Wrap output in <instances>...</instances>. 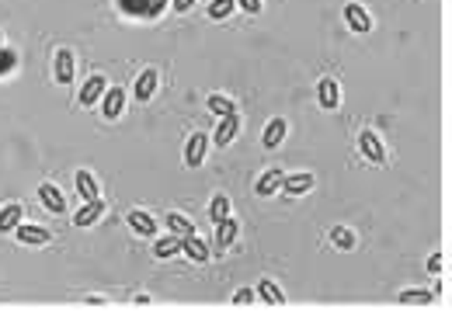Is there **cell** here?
I'll use <instances>...</instances> for the list:
<instances>
[{
  "instance_id": "obj_1",
  "label": "cell",
  "mask_w": 452,
  "mask_h": 316,
  "mask_svg": "<svg viewBox=\"0 0 452 316\" xmlns=\"http://www.w3.org/2000/svg\"><path fill=\"white\" fill-rule=\"evenodd\" d=\"M359 149L369 156L372 164H386V146L379 143V136H376L372 129H362V132H359Z\"/></svg>"
},
{
  "instance_id": "obj_2",
  "label": "cell",
  "mask_w": 452,
  "mask_h": 316,
  "mask_svg": "<svg viewBox=\"0 0 452 316\" xmlns=\"http://www.w3.org/2000/svg\"><path fill=\"white\" fill-rule=\"evenodd\" d=\"M122 108H126V90H122V87H108V90L101 94V112H104V119H119Z\"/></svg>"
},
{
  "instance_id": "obj_3",
  "label": "cell",
  "mask_w": 452,
  "mask_h": 316,
  "mask_svg": "<svg viewBox=\"0 0 452 316\" xmlns=\"http://www.w3.org/2000/svg\"><path fill=\"white\" fill-rule=\"evenodd\" d=\"M205 149H209V136L205 132H192V139L185 143V164L188 167H199L205 160Z\"/></svg>"
},
{
  "instance_id": "obj_4",
  "label": "cell",
  "mask_w": 452,
  "mask_h": 316,
  "mask_svg": "<svg viewBox=\"0 0 452 316\" xmlns=\"http://www.w3.org/2000/svg\"><path fill=\"white\" fill-rule=\"evenodd\" d=\"M345 21H348V28H352L355 35H369V32H372V18L365 14L362 4H345Z\"/></svg>"
},
{
  "instance_id": "obj_5",
  "label": "cell",
  "mask_w": 452,
  "mask_h": 316,
  "mask_svg": "<svg viewBox=\"0 0 452 316\" xmlns=\"http://www.w3.org/2000/svg\"><path fill=\"white\" fill-rule=\"evenodd\" d=\"M317 101H320V108L334 112L337 104H341V87H337V80L324 77V80H320V87H317Z\"/></svg>"
},
{
  "instance_id": "obj_6",
  "label": "cell",
  "mask_w": 452,
  "mask_h": 316,
  "mask_svg": "<svg viewBox=\"0 0 452 316\" xmlns=\"http://www.w3.org/2000/svg\"><path fill=\"white\" fill-rule=\"evenodd\" d=\"M38 202L49 208V212H67V198H63V191L56 188V184H38Z\"/></svg>"
},
{
  "instance_id": "obj_7",
  "label": "cell",
  "mask_w": 452,
  "mask_h": 316,
  "mask_svg": "<svg viewBox=\"0 0 452 316\" xmlns=\"http://www.w3.org/2000/svg\"><path fill=\"white\" fill-rule=\"evenodd\" d=\"M101 212H104V202H84L80 208H77V212H74V226L77 230H84V226H94L98 219H101Z\"/></svg>"
},
{
  "instance_id": "obj_8",
  "label": "cell",
  "mask_w": 452,
  "mask_h": 316,
  "mask_svg": "<svg viewBox=\"0 0 452 316\" xmlns=\"http://www.w3.org/2000/svg\"><path fill=\"white\" fill-rule=\"evenodd\" d=\"M237 129H240V119H237V115H223V119H219V125H216L212 143H216V146H230V143H234V136H237Z\"/></svg>"
},
{
  "instance_id": "obj_9",
  "label": "cell",
  "mask_w": 452,
  "mask_h": 316,
  "mask_svg": "<svg viewBox=\"0 0 452 316\" xmlns=\"http://www.w3.org/2000/svg\"><path fill=\"white\" fill-rule=\"evenodd\" d=\"M21 219H25V208L18 202L4 205V208H0V233H14L21 226Z\"/></svg>"
},
{
  "instance_id": "obj_10",
  "label": "cell",
  "mask_w": 452,
  "mask_h": 316,
  "mask_svg": "<svg viewBox=\"0 0 452 316\" xmlns=\"http://www.w3.org/2000/svg\"><path fill=\"white\" fill-rule=\"evenodd\" d=\"M237 233H240L237 219H230V216L219 219V223H216V250H226V247H230V243L237 240Z\"/></svg>"
},
{
  "instance_id": "obj_11",
  "label": "cell",
  "mask_w": 452,
  "mask_h": 316,
  "mask_svg": "<svg viewBox=\"0 0 452 316\" xmlns=\"http://www.w3.org/2000/svg\"><path fill=\"white\" fill-rule=\"evenodd\" d=\"M126 223H129L139 236H153V233H157V219H153L150 212H143V208H133V212L126 216Z\"/></svg>"
},
{
  "instance_id": "obj_12",
  "label": "cell",
  "mask_w": 452,
  "mask_h": 316,
  "mask_svg": "<svg viewBox=\"0 0 452 316\" xmlns=\"http://www.w3.org/2000/svg\"><path fill=\"white\" fill-rule=\"evenodd\" d=\"M181 254H188L192 260L205 265V260H209V243H205V240H199L195 233H188V236H181Z\"/></svg>"
},
{
  "instance_id": "obj_13",
  "label": "cell",
  "mask_w": 452,
  "mask_h": 316,
  "mask_svg": "<svg viewBox=\"0 0 452 316\" xmlns=\"http://www.w3.org/2000/svg\"><path fill=\"white\" fill-rule=\"evenodd\" d=\"M108 90V80L101 77V73H94V77H87V84L80 87V104H94V101H101V94Z\"/></svg>"
},
{
  "instance_id": "obj_14",
  "label": "cell",
  "mask_w": 452,
  "mask_h": 316,
  "mask_svg": "<svg viewBox=\"0 0 452 316\" xmlns=\"http://www.w3.org/2000/svg\"><path fill=\"white\" fill-rule=\"evenodd\" d=\"M282 188H286V195H306L313 188V174H282Z\"/></svg>"
},
{
  "instance_id": "obj_15",
  "label": "cell",
  "mask_w": 452,
  "mask_h": 316,
  "mask_svg": "<svg viewBox=\"0 0 452 316\" xmlns=\"http://www.w3.org/2000/svg\"><path fill=\"white\" fill-rule=\"evenodd\" d=\"M282 139H286V119H271V122L264 125V132H261V146H264V149H275Z\"/></svg>"
},
{
  "instance_id": "obj_16",
  "label": "cell",
  "mask_w": 452,
  "mask_h": 316,
  "mask_svg": "<svg viewBox=\"0 0 452 316\" xmlns=\"http://www.w3.org/2000/svg\"><path fill=\"white\" fill-rule=\"evenodd\" d=\"M56 80H60V84H74V52L70 49L56 52Z\"/></svg>"
},
{
  "instance_id": "obj_17",
  "label": "cell",
  "mask_w": 452,
  "mask_h": 316,
  "mask_svg": "<svg viewBox=\"0 0 452 316\" xmlns=\"http://www.w3.org/2000/svg\"><path fill=\"white\" fill-rule=\"evenodd\" d=\"M278 188H282V171H275V167H271V171H264V174L258 178V184H254V191H258L261 198L275 195Z\"/></svg>"
},
{
  "instance_id": "obj_18",
  "label": "cell",
  "mask_w": 452,
  "mask_h": 316,
  "mask_svg": "<svg viewBox=\"0 0 452 316\" xmlns=\"http://www.w3.org/2000/svg\"><path fill=\"white\" fill-rule=\"evenodd\" d=\"M14 236H18L21 243H49V240H52V233H49L45 226H25V223L14 230Z\"/></svg>"
},
{
  "instance_id": "obj_19",
  "label": "cell",
  "mask_w": 452,
  "mask_h": 316,
  "mask_svg": "<svg viewBox=\"0 0 452 316\" xmlns=\"http://www.w3.org/2000/svg\"><path fill=\"white\" fill-rule=\"evenodd\" d=\"M157 90V70H143L136 80V101H150Z\"/></svg>"
},
{
  "instance_id": "obj_20",
  "label": "cell",
  "mask_w": 452,
  "mask_h": 316,
  "mask_svg": "<svg viewBox=\"0 0 452 316\" xmlns=\"http://www.w3.org/2000/svg\"><path fill=\"white\" fill-rule=\"evenodd\" d=\"M77 191H80L84 202H94V198H98V181H94L91 171H77Z\"/></svg>"
},
{
  "instance_id": "obj_21",
  "label": "cell",
  "mask_w": 452,
  "mask_h": 316,
  "mask_svg": "<svg viewBox=\"0 0 452 316\" xmlns=\"http://www.w3.org/2000/svg\"><path fill=\"white\" fill-rule=\"evenodd\" d=\"M258 289H261V299H264L268 306H282V302H286V295H282V289H278L271 278H261Z\"/></svg>"
},
{
  "instance_id": "obj_22",
  "label": "cell",
  "mask_w": 452,
  "mask_h": 316,
  "mask_svg": "<svg viewBox=\"0 0 452 316\" xmlns=\"http://www.w3.org/2000/svg\"><path fill=\"white\" fill-rule=\"evenodd\" d=\"M163 223H167V230H171L174 236H188V233H195V226H192L181 212H167V219H163Z\"/></svg>"
},
{
  "instance_id": "obj_23",
  "label": "cell",
  "mask_w": 452,
  "mask_h": 316,
  "mask_svg": "<svg viewBox=\"0 0 452 316\" xmlns=\"http://www.w3.org/2000/svg\"><path fill=\"white\" fill-rule=\"evenodd\" d=\"M209 112L219 115V119H223V115H237V104H234L230 97H223V94H212V97H209Z\"/></svg>"
},
{
  "instance_id": "obj_24",
  "label": "cell",
  "mask_w": 452,
  "mask_h": 316,
  "mask_svg": "<svg viewBox=\"0 0 452 316\" xmlns=\"http://www.w3.org/2000/svg\"><path fill=\"white\" fill-rule=\"evenodd\" d=\"M174 254H181V236H167L153 243V257H174Z\"/></svg>"
},
{
  "instance_id": "obj_25",
  "label": "cell",
  "mask_w": 452,
  "mask_h": 316,
  "mask_svg": "<svg viewBox=\"0 0 452 316\" xmlns=\"http://www.w3.org/2000/svg\"><path fill=\"white\" fill-rule=\"evenodd\" d=\"M226 216H230V198H226V195H216V198L209 202V219L219 223V219H226Z\"/></svg>"
},
{
  "instance_id": "obj_26",
  "label": "cell",
  "mask_w": 452,
  "mask_h": 316,
  "mask_svg": "<svg viewBox=\"0 0 452 316\" xmlns=\"http://www.w3.org/2000/svg\"><path fill=\"white\" fill-rule=\"evenodd\" d=\"M330 240L341 247V250H352V247H355V233H352L348 226H334V230H330Z\"/></svg>"
},
{
  "instance_id": "obj_27",
  "label": "cell",
  "mask_w": 452,
  "mask_h": 316,
  "mask_svg": "<svg viewBox=\"0 0 452 316\" xmlns=\"http://www.w3.org/2000/svg\"><path fill=\"white\" fill-rule=\"evenodd\" d=\"M435 295L431 292H421V289H407V292H400V302L404 306H428Z\"/></svg>"
},
{
  "instance_id": "obj_28",
  "label": "cell",
  "mask_w": 452,
  "mask_h": 316,
  "mask_svg": "<svg viewBox=\"0 0 452 316\" xmlns=\"http://www.w3.org/2000/svg\"><path fill=\"white\" fill-rule=\"evenodd\" d=\"M234 8H237L234 0H212V4H209V18L223 21V18H230V11H234Z\"/></svg>"
},
{
  "instance_id": "obj_29",
  "label": "cell",
  "mask_w": 452,
  "mask_h": 316,
  "mask_svg": "<svg viewBox=\"0 0 452 316\" xmlns=\"http://www.w3.org/2000/svg\"><path fill=\"white\" fill-rule=\"evenodd\" d=\"M119 8L126 14H146V0H119Z\"/></svg>"
},
{
  "instance_id": "obj_30",
  "label": "cell",
  "mask_w": 452,
  "mask_h": 316,
  "mask_svg": "<svg viewBox=\"0 0 452 316\" xmlns=\"http://www.w3.org/2000/svg\"><path fill=\"white\" fill-rule=\"evenodd\" d=\"M163 4H167V0H146V14H143V18H160Z\"/></svg>"
},
{
  "instance_id": "obj_31",
  "label": "cell",
  "mask_w": 452,
  "mask_h": 316,
  "mask_svg": "<svg viewBox=\"0 0 452 316\" xmlns=\"http://www.w3.org/2000/svg\"><path fill=\"white\" fill-rule=\"evenodd\" d=\"M237 8H244L247 14H261V0H234Z\"/></svg>"
},
{
  "instance_id": "obj_32",
  "label": "cell",
  "mask_w": 452,
  "mask_h": 316,
  "mask_svg": "<svg viewBox=\"0 0 452 316\" xmlns=\"http://www.w3.org/2000/svg\"><path fill=\"white\" fill-rule=\"evenodd\" d=\"M234 302H237V306H251V302H254V292H251V289H240V292L234 295Z\"/></svg>"
},
{
  "instance_id": "obj_33",
  "label": "cell",
  "mask_w": 452,
  "mask_h": 316,
  "mask_svg": "<svg viewBox=\"0 0 452 316\" xmlns=\"http://www.w3.org/2000/svg\"><path fill=\"white\" fill-rule=\"evenodd\" d=\"M428 271H431V275L442 271V254H431V257H428Z\"/></svg>"
},
{
  "instance_id": "obj_34",
  "label": "cell",
  "mask_w": 452,
  "mask_h": 316,
  "mask_svg": "<svg viewBox=\"0 0 452 316\" xmlns=\"http://www.w3.org/2000/svg\"><path fill=\"white\" fill-rule=\"evenodd\" d=\"M195 0H174V11H192Z\"/></svg>"
},
{
  "instance_id": "obj_35",
  "label": "cell",
  "mask_w": 452,
  "mask_h": 316,
  "mask_svg": "<svg viewBox=\"0 0 452 316\" xmlns=\"http://www.w3.org/2000/svg\"><path fill=\"white\" fill-rule=\"evenodd\" d=\"M0 45H4V35H0Z\"/></svg>"
}]
</instances>
